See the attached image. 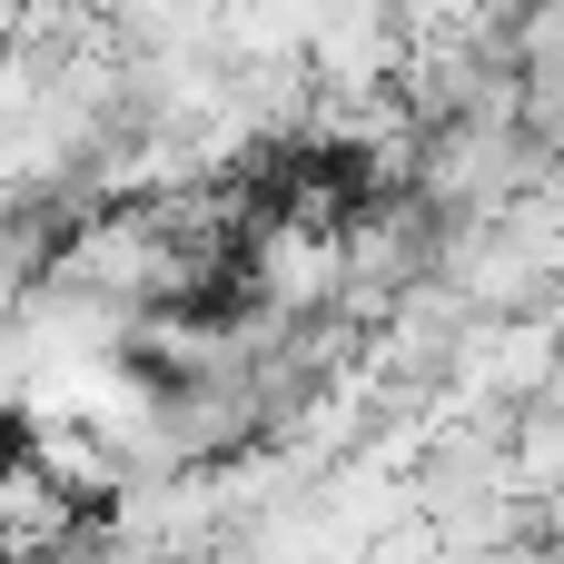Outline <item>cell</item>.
<instances>
[{
  "label": "cell",
  "instance_id": "obj_1",
  "mask_svg": "<svg viewBox=\"0 0 564 564\" xmlns=\"http://www.w3.org/2000/svg\"><path fill=\"white\" fill-rule=\"evenodd\" d=\"M69 545H79V506L30 456H0V564H50Z\"/></svg>",
  "mask_w": 564,
  "mask_h": 564
}]
</instances>
